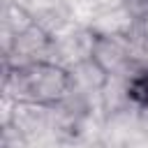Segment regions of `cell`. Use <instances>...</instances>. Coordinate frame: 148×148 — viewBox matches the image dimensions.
I'll return each instance as SVG.
<instances>
[{"label":"cell","mask_w":148,"mask_h":148,"mask_svg":"<svg viewBox=\"0 0 148 148\" xmlns=\"http://www.w3.org/2000/svg\"><path fill=\"white\" fill-rule=\"evenodd\" d=\"M132 97H136L139 102H148V74L146 76H139L134 83H132Z\"/></svg>","instance_id":"obj_1"}]
</instances>
